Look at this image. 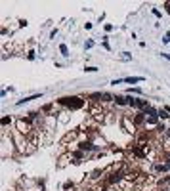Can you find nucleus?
Wrapping results in <instances>:
<instances>
[{
	"label": "nucleus",
	"instance_id": "f257e3e1",
	"mask_svg": "<svg viewBox=\"0 0 170 191\" xmlns=\"http://www.w3.org/2000/svg\"><path fill=\"white\" fill-rule=\"evenodd\" d=\"M58 105L67 107V109H71V111H76V109H82L84 107V99H82V97H79V96H67V97L58 99Z\"/></svg>",
	"mask_w": 170,
	"mask_h": 191
},
{
	"label": "nucleus",
	"instance_id": "f03ea898",
	"mask_svg": "<svg viewBox=\"0 0 170 191\" xmlns=\"http://www.w3.org/2000/svg\"><path fill=\"white\" fill-rule=\"evenodd\" d=\"M31 130H33V123H31L29 119H19L17 120V132L21 134V136H29Z\"/></svg>",
	"mask_w": 170,
	"mask_h": 191
},
{
	"label": "nucleus",
	"instance_id": "7ed1b4c3",
	"mask_svg": "<svg viewBox=\"0 0 170 191\" xmlns=\"http://www.w3.org/2000/svg\"><path fill=\"white\" fill-rule=\"evenodd\" d=\"M79 147H80V151H98V145H94L90 140H84V141H80L79 143Z\"/></svg>",
	"mask_w": 170,
	"mask_h": 191
},
{
	"label": "nucleus",
	"instance_id": "20e7f679",
	"mask_svg": "<svg viewBox=\"0 0 170 191\" xmlns=\"http://www.w3.org/2000/svg\"><path fill=\"white\" fill-rule=\"evenodd\" d=\"M132 123H134V126H136V128L143 126V123H147V117H145V113L141 111V113H138V115H134V119H132Z\"/></svg>",
	"mask_w": 170,
	"mask_h": 191
},
{
	"label": "nucleus",
	"instance_id": "39448f33",
	"mask_svg": "<svg viewBox=\"0 0 170 191\" xmlns=\"http://www.w3.org/2000/svg\"><path fill=\"white\" fill-rule=\"evenodd\" d=\"M115 103H117V105H128V97H124V96H115Z\"/></svg>",
	"mask_w": 170,
	"mask_h": 191
},
{
	"label": "nucleus",
	"instance_id": "423d86ee",
	"mask_svg": "<svg viewBox=\"0 0 170 191\" xmlns=\"http://www.w3.org/2000/svg\"><path fill=\"white\" fill-rule=\"evenodd\" d=\"M126 82H130V84H136V82H141L143 80V76H128V79H124Z\"/></svg>",
	"mask_w": 170,
	"mask_h": 191
},
{
	"label": "nucleus",
	"instance_id": "0eeeda50",
	"mask_svg": "<svg viewBox=\"0 0 170 191\" xmlns=\"http://www.w3.org/2000/svg\"><path fill=\"white\" fill-rule=\"evenodd\" d=\"M168 111H166V109H159V119H163V120H166L168 119Z\"/></svg>",
	"mask_w": 170,
	"mask_h": 191
},
{
	"label": "nucleus",
	"instance_id": "6e6552de",
	"mask_svg": "<svg viewBox=\"0 0 170 191\" xmlns=\"http://www.w3.org/2000/svg\"><path fill=\"white\" fill-rule=\"evenodd\" d=\"M12 124V117H2V126H8Z\"/></svg>",
	"mask_w": 170,
	"mask_h": 191
},
{
	"label": "nucleus",
	"instance_id": "1a4fd4ad",
	"mask_svg": "<svg viewBox=\"0 0 170 191\" xmlns=\"http://www.w3.org/2000/svg\"><path fill=\"white\" fill-rule=\"evenodd\" d=\"M73 187H75V184H73V182H65V185H63V189H73Z\"/></svg>",
	"mask_w": 170,
	"mask_h": 191
},
{
	"label": "nucleus",
	"instance_id": "9d476101",
	"mask_svg": "<svg viewBox=\"0 0 170 191\" xmlns=\"http://www.w3.org/2000/svg\"><path fill=\"white\" fill-rule=\"evenodd\" d=\"M59 50H61L63 55H69V54H67V46H65V44H61V46H59Z\"/></svg>",
	"mask_w": 170,
	"mask_h": 191
},
{
	"label": "nucleus",
	"instance_id": "9b49d317",
	"mask_svg": "<svg viewBox=\"0 0 170 191\" xmlns=\"http://www.w3.org/2000/svg\"><path fill=\"white\" fill-rule=\"evenodd\" d=\"M128 92H130V94H141V90H140V88H130Z\"/></svg>",
	"mask_w": 170,
	"mask_h": 191
},
{
	"label": "nucleus",
	"instance_id": "f8f14e48",
	"mask_svg": "<svg viewBox=\"0 0 170 191\" xmlns=\"http://www.w3.org/2000/svg\"><path fill=\"white\" fill-rule=\"evenodd\" d=\"M84 71H88V73H96L98 69H96V67H84Z\"/></svg>",
	"mask_w": 170,
	"mask_h": 191
},
{
	"label": "nucleus",
	"instance_id": "ddd939ff",
	"mask_svg": "<svg viewBox=\"0 0 170 191\" xmlns=\"http://www.w3.org/2000/svg\"><path fill=\"white\" fill-rule=\"evenodd\" d=\"M163 40H164V42H170V32H166V35H164Z\"/></svg>",
	"mask_w": 170,
	"mask_h": 191
},
{
	"label": "nucleus",
	"instance_id": "4468645a",
	"mask_svg": "<svg viewBox=\"0 0 170 191\" xmlns=\"http://www.w3.org/2000/svg\"><path fill=\"white\" fill-rule=\"evenodd\" d=\"M166 138H168V140H170V128L166 130Z\"/></svg>",
	"mask_w": 170,
	"mask_h": 191
},
{
	"label": "nucleus",
	"instance_id": "2eb2a0df",
	"mask_svg": "<svg viewBox=\"0 0 170 191\" xmlns=\"http://www.w3.org/2000/svg\"><path fill=\"white\" fill-rule=\"evenodd\" d=\"M164 184H170V176L166 178V180H164Z\"/></svg>",
	"mask_w": 170,
	"mask_h": 191
},
{
	"label": "nucleus",
	"instance_id": "dca6fc26",
	"mask_svg": "<svg viewBox=\"0 0 170 191\" xmlns=\"http://www.w3.org/2000/svg\"><path fill=\"white\" fill-rule=\"evenodd\" d=\"M166 111H168V113H170V107H166Z\"/></svg>",
	"mask_w": 170,
	"mask_h": 191
}]
</instances>
